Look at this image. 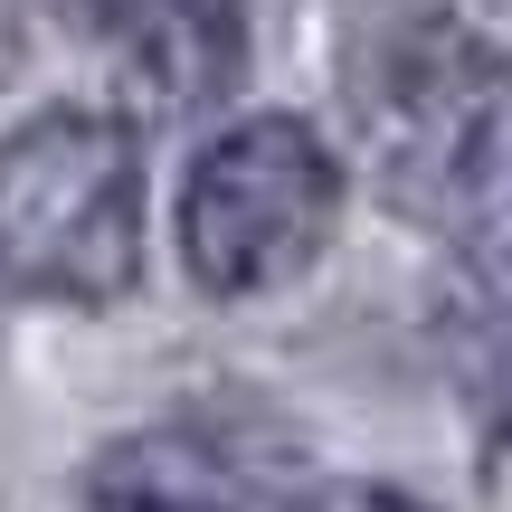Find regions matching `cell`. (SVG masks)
I'll use <instances>...</instances> for the list:
<instances>
[{"label":"cell","mask_w":512,"mask_h":512,"mask_svg":"<svg viewBox=\"0 0 512 512\" xmlns=\"http://www.w3.org/2000/svg\"><path fill=\"white\" fill-rule=\"evenodd\" d=\"M76 10H86L95 48L114 57V76L143 114H190L209 95H228L247 67L238 0H76Z\"/></svg>","instance_id":"277c9868"},{"label":"cell","mask_w":512,"mask_h":512,"mask_svg":"<svg viewBox=\"0 0 512 512\" xmlns=\"http://www.w3.org/2000/svg\"><path fill=\"white\" fill-rule=\"evenodd\" d=\"M143 275V143L95 105H48L0 143V285L124 304Z\"/></svg>","instance_id":"7a4b0ae2"},{"label":"cell","mask_w":512,"mask_h":512,"mask_svg":"<svg viewBox=\"0 0 512 512\" xmlns=\"http://www.w3.org/2000/svg\"><path fill=\"white\" fill-rule=\"evenodd\" d=\"M294 512H427V503L399 494V484H323V494H304Z\"/></svg>","instance_id":"52a82bcc"},{"label":"cell","mask_w":512,"mask_h":512,"mask_svg":"<svg viewBox=\"0 0 512 512\" xmlns=\"http://www.w3.org/2000/svg\"><path fill=\"white\" fill-rule=\"evenodd\" d=\"M494 266H503V285H512V219H503V238H494Z\"/></svg>","instance_id":"9c48e42d"},{"label":"cell","mask_w":512,"mask_h":512,"mask_svg":"<svg viewBox=\"0 0 512 512\" xmlns=\"http://www.w3.org/2000/svg\"><path fill=\"white\" fill-rule=\"evenodd\" d=\"M86 512H247V503L190 437H133L95 465Z\"/></svg>","instance_id":"5b68a950"},{"label":"cell","mask_w":512,"mask_h":512,"mask_svg":"<svg viewBox=\"0 0 512 512\" xmlns=\"http://www.w3.org/2000/svg\"><path fill=\"white\" fill-rule=\"evenodd\" d=\"M10 67H19V10L0 0V86H10Z\"/></svg>","instance_id":"ba28073f"},{"label":"cell","mask_w":512,"mask_h":512,"mask_svg":"<svg viewBox=\"0 0 512 512\" xmlns=\"http://www.w3.org/2000/svg\"><path fill=\"white\" fill-rule=\"evenodd\" d=\"M351 114L380 190L446 238H503L512 219V57L456 19L380 38L370 76H351Z\"/></svg>","instance_id":"6da1fadb"},{"label":"cell","mask_w":512,"mask_h":512,"mask_svg":"<svg viewBox=\"0 0 512 512\" xmlns=\"http://www.w3.org/2000/svg\"><path fill=\"white\" fill-rule=\"evenodd\" d=\"M342 228V162L294 114H247L181 181V266L200 294L247 304L313 266Z\"/></svg>","instance_id":"3957f363"},{"label":"cell","mask_w":512,"mask_h":512,"mask_svg":"<svg viewBox=\"0 0 512 512\" xmlns=\"http://www.w3.org/2000/svg\"><path fill=\"white\" fill-rule=\"evenodd\" d=\"M446 361H456V389H465V408H475V427L494 446H512V285H484V294L456 304Z\"/></svg>","instance_id":"8992f818"}]
</instances>
